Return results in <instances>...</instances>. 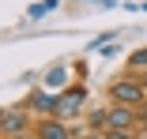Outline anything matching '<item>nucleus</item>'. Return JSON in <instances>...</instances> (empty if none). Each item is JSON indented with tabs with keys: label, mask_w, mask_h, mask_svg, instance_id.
Instances as JSON below:
<instances>
[{
	"label": "nucleus",
	"mask_w": 147,
	"mask_h": 139,
	"mask_svg": "<svg viewBox=\"0 0 147 139\" xmlns=\"http://www.w3.org/2000/svg\"><path fill=\"white\" fill-rule=\"evenodd\" d=\"M109 98L121 102V105H140L147 98V90H143V83H136V79H113L109 83Z\"/></svg>",
	"instance_id": "f257e3e1"
},
{
	"label": "nucleus",
	"mask_w": 147,
	"mask_h": 139,
	"mask_svg": "<svg viewBox=\"0 0 147 139\" xmlns=\"http://www.w3.org/2000/svg\"><path fill=\"white\" fill-rule=\"evenodd\" d=\"M106 128H113V132H132V128H140V117L132 113V105L113 102V109L106 113ZM106 128H102V132H106Z\"/></svg>",
	"instance_id": "f03ea898"
},
{
	"label": "nucleus",
	"mask_w": 147,
	"mask_h": 139,
	"mask_svg": "<svg viewBox=\"0 0 147 139\" xmlns=\"http://www.w3.org/2000/svg\"><path fill=\"white\" fill-rule=\"evenodd\" d=\"M26 128H30L26 109H4V117H0V132H4V139H19V135H26Z\"/></svg>",
	"instance_id": "7ed1b4c3"
},
{
	"label": "nucleus",
	"mask_w": 147,
	"mask_h": 139,
	"mask_svg": "<svg viewBox=\"0 0 147 139\" xmlns=\"http://www.w3.org/2000/svg\"><path fill=\"white\" fill-rule=\"evenodd\" d=\"M83 98H87V87L83 83H76V87H64L61 90V117H72L83 109Z\"/></svg>",
	"instance_id": "20e7f679"
},
{
	"label": "nucleus",
	"mask_w": 147,
	"mask_h": 139,
	"mask_svg": "<svg viewBox=\"0 0 147 139\" xmlns=\"http://www.w3.org/2000/svg\"><path fill=\"white\" fill-rule=\"evenodd\" d=\"M30 109H38V113H45V117H61V94H49V90H34L30 94Z\"/></svg>",
	"instance_id": "39448f33"
},
{
	"label": "nucleus",
	"mask_w": 147,
	"mask_h": 139,
	"mask_svg": "<svg viewBox=\"0 0 147 139\" xmlns=\"http://www.w3.org/2000/svg\"><path fill=\"white\" fill-rule=\"evenodd\" d=\"M38 139H72V128L61 120V117H45L38 124Z\"/></svg>",
	"instance_id": "423d86ee"
},
{
	"label": "nucleus",
	"mask_w": 147,
	"mask_h": 139,
	"mask_svg": "<svg viewBox=\"0 0 147 139\" xmlns=\"http://www.w3.org/2000/svg\"><path fill=\"white\" fill-rule=\"evenodd\" d=\"M64 72H68L64 64H57V68H49V72H45V87H57V90H61V87H64V79H68Z\"/></svg>",
	"instance_id": "0eeeda50"
},
{
	"label": "nucleus",
	"mask_w": 147,
	"mask_h": 139,
	"mask_svg": "<svg viewBox=\"0 0 147 139\" xmlns=\"http://www.w3.org/2000/svg\"><path fill=\"white\" fill-rule=\"evenodd\" d=\"M49 8H57V0H42V4H30V8H26V19H42Z\"/></svg>",
	"instance_id": "6e6552de"
},
{
	"label": "nucleus",
	"mask_w": 147,
	"mask_h": 139,
	"mask_svg": "<svg viewBox=\"0 0 147 139\" xmlns=\"http://www.w3.org/2000/svg\"><path fill=\"white\" fill-rule=\"evenodd\" d=\"M128 68H132V72H136V68H147V45H143V49H136L132 57H128Z\"/></svg>",
	"instance_id": "1a4fd4ad"
},
{
	"label": "nucleus",
	"mask_w": 147,
	"mask_h": 139,
	"mask_svg": "<svg viewBox=\"0 0 147 139\" xmlns=\"http://www.w3.org/2000/svg\"><path fill=\"white\" fill-rule=\"evenodd\" d=\"M140 132H113V128H106V139H136Z\"/></svg>",
	"instance_id": "9d476101"
},
{
	"label": "nucleus",
	"mask_w": 147,
	"mask_h": 139,
	"mask_svg": "<svg viewBox=\"0 0 147 139\" xmlns=\"http://www.w3.org/2000/svg\"><path fill=\"white\" fill-rule=\"evenodd\" d=\"M79 139H106V132H94V128H91V132H83Z\"/></svg>",
	"instance_id": "9b49d317"
},
{
	"label": "nucleus",
	"mask_w": 147,
	"mask_h": 139,
	"mask_svg": "<svg viewBox=\"0 0 147 139\" xmlns=\"http://www.w3.org/2000/svg\"><path fill=\"white\" fill-rule=\"evenodd\" d=\"M140 128L147 132V109H143V113H140Z\"/></svg>",
	"instance_id": "f8f14e48"
},
{
	"label": "nucleus",
	"mask_w": 147,
	"mask_h": 139,
	"mask_svg": "<svg viewBox=\"0 0 147 139\" xmlns=\"http://www.w3.org/2000/svg\"><path fill=\"white\" fill-rule=\"evenodd\" d=\"M102 4H117V0H102Z\"/></svg>",
	"instance_id": "ddd939ff"
}]
</instances>
